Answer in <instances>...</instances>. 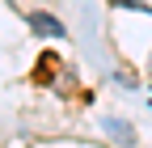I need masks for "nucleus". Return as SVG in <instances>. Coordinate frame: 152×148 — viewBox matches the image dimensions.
<instances>
[{"label": "nucleus", "mask_w": 152, "mask_h": 148, "mask_svg": "<svg viewBox=\"0 0 152 148\" xmlns=\"http://www.w3.org/2000/svg\"><path fill=\"white\" fill-rule=\"evenodd\" d=\"M34 30H38V34H51V38H55V34H64V26L55 21V17H47V13H42V17L34 13Z\"/></svg>", "instance_id": "obj_1"}]
</instances>
